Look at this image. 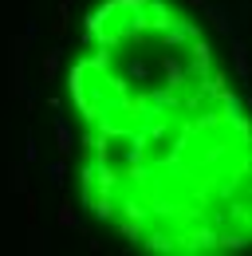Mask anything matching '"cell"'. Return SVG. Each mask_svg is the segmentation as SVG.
<instances>
[{
  "mask_svg": "<svg viewBox=\"0 0 252 256\" xmlns=\"http://www.w3.org/2000/svg\"><path fill=\"white\" fill-rule=\"evenodd\" d=\"M232 60H236V75H240V79H252V64H248V52H244L240 40L232 44Z\"/></svg>",
  "mask_w": 252,
  "mask_h": 256,
  "instance_id": "obj_1",
  "label": "cell"
},
{
  "mask_svg": "<svg viewBox=\"0 0 252 256\" xmlns=\"http://www.w3.org/2000/svg\"><path fill=\"white\" fill-rule=\"evenodd\" d=\"M56 67H60V52H48V56H44V83L56 75Z\"/></svg>",
  "mask_w": 252,
  "mask_h": 256,
  "instance_id": "obj_3",
  "label": "cell"
},
{
  "mask_svg": "<svg viewBox=\"0 0 252 256\" xmlns=\"http://www.w3.org/2000/svg\"><path fill=\"white\" fill-rule=\"evenodd\" d=\"M189 4H197V8H205V0H189Z\"/></svg>",
  "mask_w": 252,
  "mask_h": 256,
  "instance_id": "obj_8",
  "label": "cell"
},
{
  "mask_svg": "<svg viewBox=\"0 0 252 256\" xmlns=\"http://www.w3.org/2000/svg\"><path fill=\"white\" fill-rule=\"evenodd\" d=\"M209 20L217 24V32H228V20H224V8H209Z\"/></svg>",
  "mask_w": 252,
  "mask_h": 256,
  "instance_id": "obj_4",
  "label": "cell"
},
{
  "mask_svg": "<svg viewBox=\"0 0 252 256\" xmlns=\"http://www.w3.org/2000/svg\"><path fill=\"white\" fill-rule=\"evenodd\" d=\"M60 224L63 228H75V209L71 205H60Z\"/></svg>",
  "mask_w": 252,
  "mask_h": 256,
  "instance_id": "obj_5",
  "label": "cell"
},
{
  "mask_svg": "<svg viewBox=\"0 0 252 256\" xmlns=\"http://www.w3.org/2000/svg\"><path fill=\"white\" fill-rule=\"evenodd\" d=\"M146 0H114V8H122V12H134V8H142Z\"/></svg>",
  "mask_w": 252,
  "mask_h": 256,
  "instance_id": "obj_7",
  "label": "cell"
},
{
  "mask_svg": "<svg viewBox=\"0 0 252 256\" xmlns=\"http://www.w3.org/2000/svg\"><path fill=\"white\" fill-rule=\"evenodd\" d=\"M248 106H252V98H248Z\"/></svg>",
  "mask_w": 252,
  "mask_h": 256,
  "instance_id": "obj_9",
  "label": "cell"
},
{
  "mask_svg": "<svg viewBox=\"0 0 252 256\" xmlns=\"http://www.w3.org/2000/svg\"><path fill=\"white\" fill-rule=\"evenodd\" d=\"M48 174H52V182L60 186V182H63V158H60V162H52V166H48Z\"/></svg>",
  "mask_w": 252,
  "mask_h": 256,
  "instance_id": "obj_6",
  "label": "cell"
},
{
  "mask_svg": "<svg viewBox=\"0 0 252 256\" xmlns=\"http://www.w3.org/2000/svg\"><path fill=\"white\" fill-rule=\"evenodd\" d=\"M56 138H60V154L67 158V154H71V130L63 122V114H56Z\"/></svg>",
  "mask_w": 252,
  "mask_h": 256,
  "instance_id": "obj_2",
  "label": "cell"
}]
</instances>
